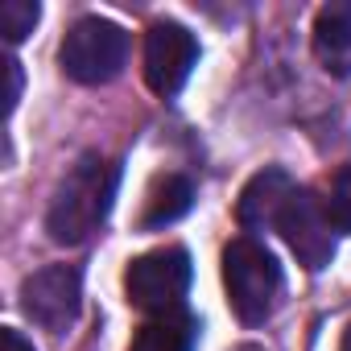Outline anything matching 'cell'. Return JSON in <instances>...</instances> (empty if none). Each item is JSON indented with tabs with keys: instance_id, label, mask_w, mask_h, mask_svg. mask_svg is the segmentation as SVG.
<instances>
[{
	"instance_id": "2",
	"label": "cell",
	"mask_w": 351,
	"mask_h": 351,
	"mask_svg": "<svg viewBox=\"0 0 351 351\" xmlns=\"http://www.w3.org/2000/svg\"><path fill=\"white\" fill-rule=\"evenodd\" d=\"M223 289L240 322L256 326L273 314L277 293H281V265L265 244L252 236H240L223 248Z\"/></svg>"
},
{
	"instance_id": "4",
	"label": "cell",
	"mask_w": 351,
	"mask_h": 351,
	"mask_svg": "<svg viewBox=\"0 0 351 351\" xmlns=\"http://www.w3.org/2000/svg\"><path fill=\"white\" fill-rule=\"evenodd\" d=\"M191 289V256L186 248H153L136 256L124 273V293L145 314H173Z\"/></svg>"
},
{
	"instance_id": "7",
	"label": "cell",
	"mask_w": 351,
	"mask_h": 351,
	"mask_svg": "<svg viewBox=\"0 0 351 351\" xmlns=\"http://www.w3.org/2000/svg\"><path fill=\"white\" fill-rule=\"evenodd\" d=\"M277 232L285 236V244L298 256V265H306L310 273L330 265V256H335V223L326 215V203L314 199L310 191H302V186L293 191L289 207L277 219Z\"/></svg>"
},
{
	"instance_id": "12",
	"label": "cell",
	"mask_w": 351,
	"mask_h": 351,
	"mask_svg": "<svg viewBox=\"0 0 351 351\" xmlns=\"http://www.w3.org/2000/svg\"><path fill=\"white\" fill-rule=\"evenodd\" d=\"M38 17H42V9L34 0H5V5H0V34H5L9 46H17L34 34Z\"/></svg>"
},
{
	"instance_id": "13",
	"label": "cell",
	"mask_w": 351,
	"mask_h": 351,
	"mask_svg": "<svg viewBox=\"0 0 351 351\" xmlns=\"http://www.w3.org/2000/svg\"><path fill=\"white\" fill-rule=\"evenodd\" d=\"M326 215H330V223H335V232H351V161L330 178V186H326Z\"/></svg>"
},
{
	"instance_id": "10",
	"label": "cell",
	"mask_w": 351,
	"mask_h": 351,
	"mask_svg": "<svg viewBox=\"0 0 351 351\" xmlns=\"http://www.w3.org/2000/svg\"><path fill=\"white\" fill-rule=\"evenodd\" d=\"M195 339H199V322L191 314H182V310H173V314L149 318L132 335L128 351H195Z\"/></svg>"
},
{
	"instance_id": "8",
	"label": "cell",
	"mask_w": 351,
	"mask_h": 351,
	"mask_svg": "<svg viewBox=\"0 0 351 351\" xmlns=\"http://www.w3.org/2000/svg\"><path fill=\"white\" fill-rule=\"evenodd\" d=\"M293 191H298V182L289 178V173L277 169V165H269V169H261L256 178L244 186V195L236 203V219L248 232H269V228H277V219L289 207Z\"/></svg>"
},
{
	"instance_id": "17",
	"label": "cell",
	"mask_w": 351,
	"mask_h": 351,
	"mask_svg": "<svg viewBox=\"0 0 351 351\" xmlns=\"http://www.w3.org/2000/svg\"><path fill=\"white\" fill-rule=\"evenodd\" d=\"M236 351H265V347H256V343H244V347H236Z\"/></svg>"
},
{
	"instance_id": "6",
	"label": "cell",
	"mask_w": 351,
	"mask_h": 351,
	"mask_svg": "<svg viewBox=\"0 0 351 351\" xmlns=\"http://www.w3.org/2000/svg\"><path fill=\"white\" fill-rule=\"evenodd\" d=\"M199 62V42L178 21H157L145 34V83L153 95H178Z\"/></svg>"
},
{
	"instance_id": "3",
	"label": "cell",
	"mask_w": 351,
	"mask_h": 351,
	"mask_svg": "<svg viewBox=\"0 0 351 351\" xmlns=\"http://www.w3.org/2000/svg\"><path fill=\"white\" fill-rule=\"evenodd\" d=\"M124 58H128V34L104 17H83L71 25V34L62 38V50H58V62L62 71L75 79V83H108L124 71Z\"/></svg>"
},
{
	"instance_id": "16",
	"label": "cell",
	"mask_w": 351,
	"mask_h": 351,
	"mask_svg": "<svg viewBox=\"0 0 351 351\" xmlns=\"http://www.w3.org/2000/svg\"><path fill=\"white\" fill-rule=\"evenodd\" d=\"M339 351H351V326L343 330V347H339Z\"/></svg>"
},
{
	"instance_id": "15",
	"label": "cell",
	"mask_w": 351,
	"mask_h": 351,
	"mask_svg": "<svg viewBox=\"0 0 351 351\" xmlns=\"http://www.w3.org/2000/svg\"><path fill=\"white\" fill-rule=\"evenodd\" d=\"M0 351H34V343H25V339H21V330L5 326V330H0Z\"/></svg>"
},
{
	"instance_id": "5",
	"label": "cell",
	"mask_w": 351,
	"mask_h": 351,
	"mask_svg": "<svg viewBox=\"0 0 351 351\" xmlns=\"http://www.w3.org/2000/svg\"><path fill=\"white\" fill-rule=\"evenodd\" d=\"M83 306V277L75 265H46L21 281V310L50 335L75 326Z\"/></svg>"
},
{
	"instance_id": "9",
	"label": "cell",
	"mask_w": 351,
	"mask_h": 351,
	"mask_svg": "<svg viewBox=\"0 0 351 351\" xmlns=\"http://www.w3.org/2000/svg\"><path fill=\"white\" fill-rule=\"evenodd\" d=\"M195 203V186L191 178H182V173H165V178H157L145 195V211H141V228H169L178 223Z\"/></svg>"
},
{
	"instance_id": "11",
	"label": "cell",
	"mask_w": 351,
	"mask_h": 351,
	"mask_svg": "<svg viewBox=\"0 0 351 351\" xmlns=\"http://www.w3.org/2000/svg\"><path fill=\"white\" fill-rule=\"evenodd\" d=\"M314 50L326 66H339L351 54V5H330L314 21Z\"/></svg>"
},
{
	"instance_id": "14",
	"label": "cell",
	"mask_w": 351,
	"mask_h": 351,
	"mask_svg": "<svg viewBox=\"0 0 351 351\" xmlns=\"http://www.w3.org/2000/svg\"><path fill=\"white\" fill-rule=\"evenodd\" d=\"M0 66H5V116H13L17 95H21V66H17L13 58H5Z\"/></svg>"
},
{
	"instance_id": "1",
	"label": "cell",
	"mask_w": 351,
	"mask_h": 351,
	"mask_svg": "<svg viewBox=\"0 0 351 351\" xmlns=\"http://www.w3.org/2000/svg\"><path fill=\"white\" fill-rule=\"evenodd\" d=\"M116 186H120V165L99 157V153H83L66 169V178L58 182V191L50 199V211H46L50 240L54 244H83L87 236H95L112 211Z\"/></svg>"
}]
</instances>
